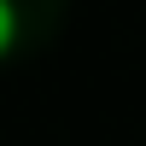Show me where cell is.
I'll return each instance as SVG.
<instances>
[{
	"instance_id": "obj_1",
	"label": "cell",
	"mask_w": 146,
	"mask_h": 146,
	"mask_svg": "<svg viewBox=\"0 0 146 146\" xmlns=\"http://www.w3.org/2000/svg\"><path fill=\"white\" fill-rule=\"evenodd\" d=\"M18 47V6L12 0H0V58Z\"/></svg>"
}]
</instances>
